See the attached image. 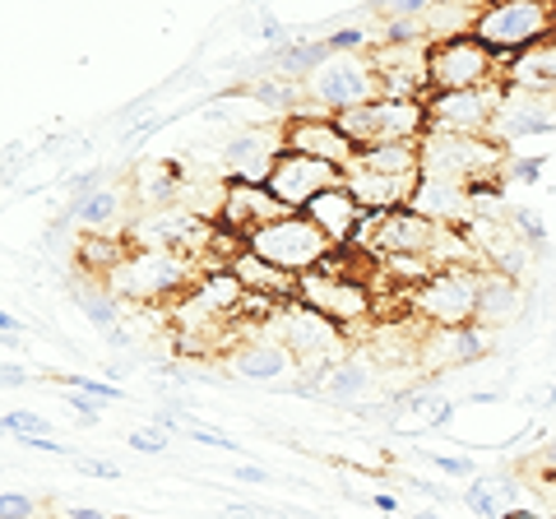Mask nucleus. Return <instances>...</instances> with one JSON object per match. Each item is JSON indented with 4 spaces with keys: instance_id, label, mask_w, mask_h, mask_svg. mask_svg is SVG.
Returning <instances> with one entry per match:
<instances>
[{
    "instance_id": "1",
    "label": "nucleus",
    "mask_w": 556,
    "mask_h": 519,
    "mask_svg": "<svg viewBox=\"0 0 556 519\" xmlns=\"http://www.w3.org/2000/svg\"><path fill=\"white\" fill-rule=\"evenodd\" d=\"M552 33H556V5H543V0H486V5H478L473 20V38L492 51L501 71L515 56H525L529 47L547 42Z\"/></svg>"
},
{
    "instance_id": "2",
    "label": "nucleus",
    "mask_w": 556,
    "mask_h": 519,
    "mask_svg": "<svg viewBox=\"0 0 556 519\" xmlns=\"http://www.w3.org/2000/svg\"><path fill=\"white\" fill-rule=\"evenodd\" d=\"M422 177H441L455 186H482L501 181V172L510 163V149L496 135H422Z\"/></svg>"
},
{
    "instance_id": "3",
    "label": "nucleus",
    "mask_w": 556,
    "mask_h": 519,
    "mask_svg": "<svg viewBox=\"0 0 556 519\" xmlns=\"http://www.w3.org/2000/svg\"><path fill=\"white\" fill-rule=\"evenodd\" d=\"M274 339L298 357L302 376H325L329 367H339L348 357V330L334 320H325L320 311H311L306 302H288L274 311Z\"/></svg>"
},
{
    "instance_id": "4",
    "label": "nucleus",
    "mask_w": 556,
    "mask_h": 519,
    "mask_svg": "<svg viewBox=\"0 0 556 519\" xmlns=\"http://www.w3.org/2000/svg\"><path fill=\"white\" fill-rule=\"evenodd\" d=\"M247 251L260 255L265 265L292 274V279H306V274H316L329 255H334V241H329L316 223L302 218V214H283L265 223L260 232L247 237Z\"/></svg>"
},
{
    "instance_id": "5",
    "label": "nucleus",
    "mask_w": 556,
    "mask_h": 519,
    "mask_svg": "<svg viewBox=\"0 0 556 519\" xmlns=\"http://www.w3.org/2000/svg\"><path fill=\"white\" fill-rule=\"evenodd\" d=\"M302 89H306V112L343 116L380 98V71H376L371 51L367 56H329Z\"/></svg>"
},
{
    "instance_id": "6",
    "label": "nucleus",
    "mask_w": 556,
    "mask_h": 519,
    "mask_svg": "<svg viewBox=\"0 0 556 519\" xmlns=\"http://www.w3.org/2000/svg\"><path fill=\"white\" fill-rule=\"evenodd\" d=\"M501 84V65L473 33H455L427 47V89L431 93H468Z\"/></svg>"
},
{
    "instance_id": "7",
    "label": "nucleus",
    "mask_w": 556,
    "mask_h": 519,
    "mask_svg": "<svg viewBox=\"0 0 556 519\" xmlns=\"http://www.w3.org/2000/svg\"><path fill=\"white\" fill-rule=\"evenodd\" d=\"M339 126L357 149H380V144H422L427 135V102L413 98H376L357 112H343Z\"/></svg>"
},
{
    "instance_id": "8",
    "label": "nucleus",
    "mask_w": 556,
    "mask_h": 519,
    "mask_svg": "<svg viewBox=\"0 0 556 519\" xmlns=\"http://www.w3.org/2000/svg\"><path fill=\"white\" fill-rule=\"evenodd\" d=\"M408 311L417 320H427L431 330H464L478 325V269H441L437 279H427L417 292H408Z\"/></svg>"
},
{
    "instance_id": "9",
    "label": "nucleus",
    "mask_w": 556,
    "mask_h": 519,
    "mask_svg": "<svg viewBox=\"0 0 556 519\" xmlns=\"http://www.w3.org/2000/svg\"><path fill=\"white\" fill-rule=\"evenodd\" d=\"M190 283V260L172 255V251H130L126 265H116L108 274V288L116 302H159V298H177Z\"/></svg>"
},
{
    "instance_id": "10",
    "label": "nucleus",
    "mask_w": 556,
    "mask_h": 519,
    "mask_svg": "<svg viewBox=\"0 0 556 519\" xmlns=\"http://www.w3.org/2000/svg\"><path fill=\"white\" fill-rule=\"evenodd\" d=\"M510 89L492 84V89H468V93H427V130L437 135H492L501 107H506Z\"/></svg>"
},
{
    "instance_id": "11",
    "label": "nucleus",
    "mask_w": 556,
    "mask_h": 519,
    "mask_svg": "<svg viewBox=\"0 0 556 519\" xmlns=\"http://www.w3.org/2000/svg\"><path fill=\"white\" fill-rule=\"evenodd\" d=\"M298 302H306L311 311H320L325 320L343 325V330H353V325H367L376 316V292L367 279H353V274H306L302 288H298Z\"/></svg>"
},
{
    "instance_id": "12",
    "label": "nucleus",
    "mask_w": 556,
    "mask_h": 519,
    "mask_svg": "<svg viewBox=\"0 0 556 519\" xmlns=\"http://www.w3.org/2000/svg\"><path fill=\"white\" fill-rule=\"evenodd\" d=\"M283 126V121H278ZM265 130V126H247V130H232L228 144H223V181H241V186H269L274 177V163L283 153V130Z\"/></svg>"
},
{
    "instance_id": "13",
    "label": "nucleus",
    "mask_w": 556,
    "mask_h": 519,
    "mask_svg": "<svg viewBox=\"0 0 556 519\" xmlns=\"http://www.w3.org/2000/svg\"><path fill=\"white\" fill-rule=\"evenodd\" d=\"M334 186H343V167L283 149L274 163V177H269V195L283 204L288 214H302L320 190H334Z\"/></svg>"
},
{
    "instance_id": "14",
    "label": "nucleus",
    "mask_w": 556,
    "mask_h": 519,
    "mask_svg": "<svg viewBox=\"0 0 556 519\" xmlns=\"http://www.w3.org/2000/svg\"><path fill=\"white\" fill-rule=\"evenodd\" d=\"M283 149L292 153H306V159H320V163H334V167H353L357 163V144L348 140V130L339 126V116H316V112H302V116H288L283 126Z\"/></svg>"
},
{
    "instance_id": "15",
    "label": "nucleus",
    "mask_w": 556,
    "mask_h": 519,
    "mask_svg": "<svg viewBox=\"0 0 556 519\" xmlns=\"http://www.w3.org/2000/svg\"><path fill=\"white\" fill-rule=\"evenodd\" d=\"M283 214H288V210L269 195V186H241V181H228V190H223V210H218V228L247 241L251 232H260L265 223L283 218Z\"/></svg>"
},
{
    "instance_id": "16",
    "label": "nucleus",
    "mask_w": 556,
    "mask_h": 519,
    "mask_svg": "<svg viewBox=\"0 0 556 519\" xmlns=\"http://www.w3.org/2000/svg\"><path fill=\"white\" fill-rule=\"evenodd\" d=\"M408 210L441 223V228H468V223H473V190L441 181V177H422L408 200Z\"/></svg>"
},
{
    "instance_id": "17",
    "label": "nucleus",
    "mask_w": 556,
    "mask_h": 519,
    "mask_svg": "<svg viewBox=\"0 0 556 519\" xmlns=\"http://www.w3.org/2000/svg\"><path fill=\"white\" fill-rule=\"evenodd\" d=\"M302 218L316 223V228L334 241V246H353L357 232H362V223H367V210L353 200V190H348V186H334V190H320V195L302 210Z\"/></svg>"
},
{
    "instance_id": "18",
    "label": "nucleus",
    "mask_w": 556,
    "mask_h": 519,
    "mask_svg": "<svg viewBox=\"0 0 556 519\" xmlns=\"http://www.w3.org/2000/svg\"><path fill=\"white\" fill-rule=\"evenodd\" d=\"M232 367L241 380H251V385H265V390H288L292 380L288 376H302L298 357H292L278 339H251L247 349L232 357Z\"/></svg>"
},
{
    "instance_id": "19",
    "label": "nucleus",
    "mask_w": 556,
    "mask_h": 519,
    "mask_svg": "<svg viewBox=\"0 0 556 519\" xmlns=\"http://www.w3.org/2000/svg\"><path fill=\"white\" fill-rule=\"evenodd\" d=\"M501 84L519 98H543V102H556V33L547 42L529 47L525 56H515L506 71H501Z\"/></svg>"
},
{
    "instance_id": "20",
    "label": "nucleus",
    "mask_w": 556,
    "mask_h": 519,
    "mask_svg": "<svg viewBox=\"0 0 556 519\" xmlns=\"http://www.w3.org/2000/svg\"><path fill=\"white\" fill-rule=\"evenodd\" d=\"M496 140L501 144H519V140H529V135H556V107L543 98H519L510 93L506 98V107H501V121H496Z\"/></svg>"
},
{
    "instance_id": "21",
    "label": "nucleus",
    "mask_w": 556,
    "mask_h": 519,
    "mask_svg": "<svg viewBox=\"0 0 556 519\" xmlns=\"http://www.w3.org/2000/svg\"><path fill=\"white\" fill-rule=\"evenodd\" d=\"M228 269H232V279L241 283V292H251V298H265V302H278V306L298 302V288H302V279H292V274L274 269V265H265V260L251 255V251H241Z\"/></svg>"
},
{
    "instance_id": "22",
    "label": "nucleus",
    "mask_w": 556,
    "mask_h": 519,
    "mask_svg": "<svg viewBox=\"0 0 556 519\" xmlns=\"http://www.w3.org/2000/svg\"><path fill=\"white\" fill-rule=\"evenodd\" d=\"M519 311V279L501 274L492 265L478 269V325H496V320H510Z\"/></svg>"
},
{
    "instance_id": "23",
    "label": "nucleus",
    "mask_w": 556,
    "mask_h": 519,
    "mask_svg": "<svg viewBox=\"0 0 556 519\" xmlns=\"http://www.w3.org/2000/svg\"><path fill=\"white\" fill-rule=\"evenodd\" d=\"M422 349H441L445 362H441V376L450 367H468V362H482L492 353V339H486V325H464V330H437Z\"/></svg>"
},
{
    "instance_id": "24",
    "label": "nucleus",
    "mask_w": 556,
    "mask_h": 519,
    "mask_svg": "<svg viewBox=\"0 0 556 519\" xmlns=\"http://www.w3.org/2000/svg\"><path fill=\"white\" fill-rule=\"evenodd\" d=\"M353 167L380 172V177H408V181H417V177H422V149H417V144H380V149H362Z\"/></svg>"
},
{
    "instance_id": "25",
    "label": "nucleus",
    "mask_w": 556,
    "mask_h": 519,
    "mask_svg": "<svg viewBox=\"0 0 556 519\" xmlns=\"http://www.w3.org/2000/svg\"><path fill=\"white\" fill-rule=\"evenodd\" d=\"M376 385V376H371V367L367 362H353V357H343L339 367H329L325 371V400H334V404H353V400H362Z\"/></svg>"
},
{
    "instance_id": "26",
    "label": "nucleus",
    "mask_w": 556,
    "mask_h": 519,
    "mask_svg": "<svg viewBox=\"0 0 556 519\" xmlns=\"http://www.w3.org/2000/svg\"><path fill=\"white\" fill-rule=\"evenodd\" d=\"M65 214L75 218L89 237H102V232L112 228V218L121 214V195H116V190H108V186H98L84 204H65Z\"/></svg>"
},
{
    "instance_id": "27",
    "label": "nucleus",
    "mask_w": 556,
    "mask_h": 519,
    "mask_svg": "<svg viewBox=\"0 0 556 519\" xmlns=\"http://www.w3.org/2000/svg\"><path fill=\"white\" fill-rule=\"evenodd\" d=\"M510 228H515V241L525 251H538V255L547 251V223H543V214H533L529 204H515L510 210Z\"/></svg>"
},
{
    "instance_id": "28",
    "label": "nucleus",
    "mask_w": 556,
    "mask_h": 519,
    "mask_svg": "<svg viewBox=\"0 0 556 519\" xmlns=\"http://www.w3.org/2000/svg\"><path fill=\"white\" fill-rule=\"evenodd\" d=\"M79 316L89 320V325H98V330H121V302L112 298V292H84L79 298Z\"/></svg>"
},
{
    "instance_id": "29",
    "label": "nucleus",
    "mask_w": 556,
    "mask_h": 519,
    "mask_svg": "<svg viewBox=\"0 0 556 519\" xmlns=\"http://www.w3.org/2000/svg\"><path fill=\"white\" fill-rule=\"evenodd\" d=\"M459 501H464V506L473 510L478 519H501V515H506L501 496L492 492V478H473V482H468V488L459 492Z\"/></svg>"
},
{
    "instance_id": "30",
    "label": "nucleus",
    "mask_w": 556,
    "mask_h": 519,
    "mask_svg": "<svg viewBox=\"0 0 556 519\" xmlns=\"http://www.w3.org/2000/svg\"><path fill=\"white\" fill-rule=\"evenodd\" d=\"M547 172V159L543 153H510V163H506V172H501V181L506 186H529V181H538Z\"/></svg>"
},
{
    "instance_id": "31",
    "label": "nucleus",
    "mask_w": 556,
    "mask_h": 519,
    "mask_svg": "<svg viewBox=\"0 0 556 519\" xmlns=\"http://www.w3.org/2000/svg\"><path fill=\"white\" fill-rule=\"evenodd\" d=\"M325 42H329V51H334V56H367V51H371L367 28H362V24H343V28L329 33Z\"/></svg>"
},
{
    "instance_id": "32",
    "label": "nucleus",
    "mask_w": 556,
    "mask_h": 519,
    "mask_svg": "<svg viewBox=\"0 0 556 519\" xmlns=\"http://www.w3.org/2000/svg\"><path fill=\"white\" fill-rule=\"evenodd\" d=\"M65 390H79V394H89V400H98V404H121L126 400V390L112 385V380H98V376H65Z\"/></svg>"
},
{
    "instance_id": "33",
    "label": "nucleus",
    "mask_w": 556,
    "mask_h": 519,
    "mask_svg": "<svg viewBox=\"0 0 556 519\" xmlns=\"http://www.w3.org/2000/svg\"><path fill=\"white\" fill-rule=\"evenodd\" d=\"M0 427H5L10 436H47V431H51V422L42 418V413H28V408L0 413Z\"/></svg>"
},
{
    "instance_id": "34",
    "label": "nucleus",
    "mask_w": 556,
    "mask_h": 519,
    "mask_svg": "<svg viewBox=\"0 0 556 519\" xmlns=\"http://www.w3.org/2000/svg\"><path fill=\"white\" fill-rule=\"evenodd\" d=\"M422 455H427V450H422ZM427 464H431V469H441V473H450V478H468V482L478 478V464L468 455H427Z\"/></svg>"
},
{
    "instance_id": "35",
    "label": "nucleus",
    "mask_w": 556,
    "mask_h": 519,
    "mask_svg": "<svg viewBox=\"0 0 556 519\" xmlns=\"http://www.w3.org/2000/svg\"><path fill=\"white\" fill-rule=\"evenodd\" d=\"M38 506H33V496H24L20 488H5L0 492V519H33Z\"/></svg>"
},
{
    "instance_id": "36",
    "label": "nucleus",
    "mask_w": 556,
    "mask_h": 519,
    "mask_svg": "<svg viewBox=\"0 0 556 519\" xmlns=\"http://www.w3.org/2000/svg\"><path fill=\"white\" fill-rule=\"evenodd\" d=\"M65 404L75 408V418H79V427H98V418H102V408L108 404H98V400H89V394H79V390H65Z\"/></svg>"
},
{
    "instance_id": "37",
    "label": "nucleus",
    "mask_w": 556,
    "mask_h": 519,
    "mask_svg": "<svg viewBox=\"0 0 556 519\" xmlns=\"http://www.w3.org/2000/svg\"><path fill=\"white\" fill-rule=\"evenodd\" d=\"M167 121H172V116H149V121H139V126H130L126 135H121V144H126V149L135 153V149L144 144V140H153V135H159V130L167 126Z\"/></svg>"
},
{
    "instance_id": "38",
    "label": "nucleus",
    "mask_w": 556,
    "mask_h": 519,
    "mask_svg": "<svg viewBox=\"0 0 556 519\" xmlns=\"http://www.w3.org/2000/svg\"><path fill=\"white\" fill-rule=\"evenodd\" d=\"M126 445L139 450V455H153V459L167 455V436H163V431H153V427H149V431H130Z\"/></svg>"
},
{
    "instance_id": "39",
    "label": "nucleus",
    "mask_w": 556,
    "mask_h": 519,
    "mask_svg": "<svg viewBox=\"0 0 556 519\" xmlns=\"http://www.w3.org/2000/svg\"><path fill=\"white\" fill-rule=\"evenodd\" d=\"M75 473H84V478H121V464H112V459H89V455H79V459H75Z\"/></svg>"
},
{
    "instance_id": "40",
    "label": "nucleus",
    "mask_w": 556,
    "mask_h": 519,
    "mask_svg": "<svg viewBox=\"0 0 556 519\" xmlns=\"http://www.w3.org/2000/svg\"><path fill=\"white\" fill-rule=\"evenodd\" d=\"M260 38H265V42H274V47H288V42H283V38H288V28L278 24V14L260 10Z\"/></svg>"
},
{
    "instance_id": "41",
    "label": "nucleus",
    "mask_w": 556,
    "mask_h": 519,
    "mask_svg": "<svg viewBox=\"0 0 556 519\" xmlns=\"http://www.w3.org/2000/svg\"><path fill=\"white\" fill-rule=\"evenodd\" d=\"M0 380H5V390H24L28 385V367H24V362H5V376H0Z\"/></svg>"
},
{
    "instance_id": "42",
    "label": "nucleus",
    "mask_w": 556,
    "mask_h": 519,
    "mask_svg": "<svg viewBox=\"0 0 556 519\" xmlns=\"http://www.w3.org/2000/svg\"><path fill=\"white\" fill-rule=\"evenodd\" d=\"M0 334H5V349H14V343H24V325L5 311V316H0Z\"/></svg>"
},
{
    "instance_id": "43",
    "label": "nucleus",
    "mask_w": 556,
    "mask_h": 519,
    "mask_svg": "<svg viewBox=\"0 0 556 519\" xmlns=\"http://www.w3.org/2000/svg\"><path fill=\"white\" fill-rule=\"evenodd\" d=\"M367 506H376L380 515H399V501H394L390 492H371V496H367Z\"/></svg>"
},
{
    "instance_id": "44",
    "label": "nucleus",
    "mask_w": 556,
    "mask_h": 519,
    "mask_svg": "<svg viewBox=\"0 0 556 519\" xmlns=\"http://www.w3.org/2000/svg\"><path fill=\"white\" fill-rule=\"evenodd\" d=\"M237 478H241V482H251V488H265V482H269V473H265V469H255V464H241Z\"/></svg>"
},
{
    "instance_id": "45",
    "label": "nucleus",
    "mask_w": 556,
    "mask_h": 519,
    "mask_svg": "<svg viewBox=\"0 0 556 519\" xmlns=\"http://www.w3.org/2000/svg\"><path fill=\"white\" fill-rule=\"evenodd\" d=\"M61 519H108V515L93 510V506H65V510H61Z\"/></svg>"
},
{
    "instance_id": "46",
    "label": "nucleus",
    "mask_w": 556,
    "mask_h": 519,
    "mask_svg": "<svg viewBox=\"0 0 556 519\" xmlns=\"http://www.w3.org/2000/svg\"><path fill=\"white\" fill-rule=\"evenodd\" d=\"M468 404H501V390H473Z\"/></svg>"
},
{
    "instance_id": "47",
    "label": "nucleus",
    "mask_w": 556,
    "mask_h": 519,
    "mask_svg": "<svg viewBox=\"0 0 556 519\" xmlns=\"http://www.w3.org/2000/svg\"><path fill=\"white\" fill-rule=\"evenodd\" d=\"M501 519H547V515H538V510H525V506H510V510L501 515Z\"/></svg>"
},
{
    "instance_id": "48",
    "label": "nucleus",
    "mask_w": 556,
    "mask_h": 519,
    "mask_svg": "<svg viewBox=\"0 0 556 519\" xmlns=\"http://www.w3.org/2000/svg\"><path fill=\"white\" fill-rule=\"evenodd\" d=\"M413 519H441V515H437V510H417Z\"/></svg>"
},
{
    "instance_id": "49",
    "label": "nucleus",
    "mask_w": 556,
    "mask_h": 519,
    "mask_svg": "<svg viewBox=\"0 0 556 519\" xmlns=\"http://www.w3.org/2000/svg\"><path fill=\"white\" fill-rule=\"evenodd\" d=\"M547 455H552V459H556V445H552V450H547Z\"/></svg>"
}]
</instances>
